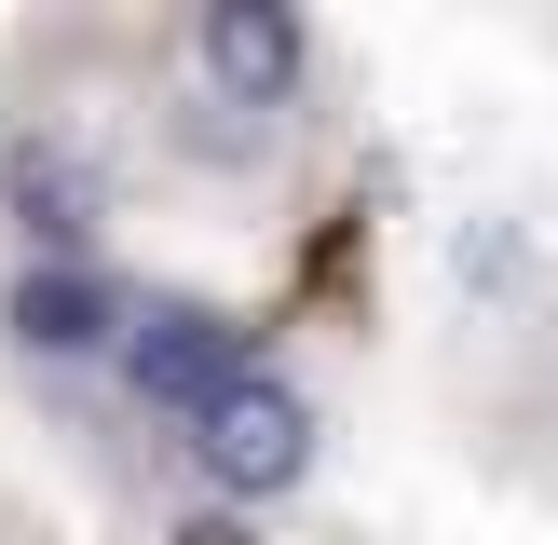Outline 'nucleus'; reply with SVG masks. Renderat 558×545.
<instances>
[{
    "instance_id": "nucleus-5",
    "label": "nucleus",
    "mask_w": 558,
    "mask_h": 545,
    "mask_svg": "<svg viewBox=\"0 0 558 545\" xmlns=\"http://www.w3.org/2000/svg\"><path fill=\"white\" fill-rule=\"evenodd\" d=\"M0 191H14V218H27V245H54L69 259L82 232H96V205H109V178L69 150V136H27L14 164H0Z\"/></svg>"
},
{
    "instance_id": "nucleus-3",
    "label": "nucleus",
    "mask_w": 558,
    "mask_h": 545,
    "mask_svg": "<svg viewBox=\"0 0 558 545\" xmlns=\"http://www.w3.org/2000/svg\"><path fill=\"white\" fill-rule=\"evenodd\" d=\"M191 55H205L218 109H272V96H300V69H314V41H300L287 0H205Z\"/></svg>"
},
{
    "instance_id": "nucleus-6",
    "label": "nucleus",
    "mask_w": 558,
    "mask_h": 545,
    "mask_svg": "<svg viewBox=\"0 0 558 545\" xmlns=\"http://www.w3.org/2000/svg\"><path fill=\"white\" fill-rule=\"evenodd\" d=\"M163 545H259V532H245L232 505H205V518H178V532H163Z\"/></svg>"
},
{
    "instance_id": "nucleus-4",
    "label": "nucleus",
    "mask_w": 558,
    "mask_h": 545,
    "mask_svg": "<svg viewBox=\"0 0 558 545\" xmlns=\"http://www.w3.org/2000/svg\"><path fill=\"white\" fill-rule=\"evenodd\" d=\"M0 314H14V341H27V354H109V341H123V300H109L82 259L14 272V300H0Z\"/></svg>"
},
{
    "instance_id": "nucleus-1",
    "label": "nucleus",
    "mask_w": 558,
    "mask_h": 545,
    "mask_svg": "<svg viewBox=\"0 0 558 545\" xmlns=\"http://www.w3.org/2000/svg\"><path fill=\"white\" fill-rule=\"evenodd\" d=\"M191 463H205L232 505H272V491L314 477V409H300L272 368H245L218 409H191Z\"/></svg>"
},
{
    "instance_id": "nucleus-2",
    "label": "nucleus",
    "mask_w": 558,
    "mask_h": 545,
    "mask_svg": "<svg viewBox=\"0 0 558 545\" xmlns=\"http://www.w3.org/2000/svg\"><path fill=\"white\" fill-rule=\"evenodd\" d=\"M123 382L163 409H218L245 382V327L218 314V300H150V314L123 327Z\"/></svg>"
}]
</instances>
